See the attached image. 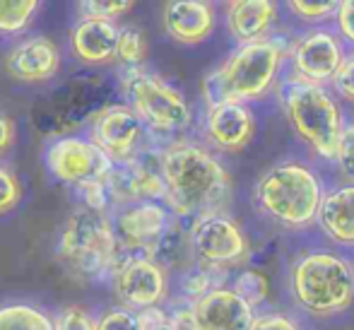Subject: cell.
Listing matches in <instances>:
<instances>
[{
  "instance_id": "obj_35",
  "label": "cell",
  "mask_w": 354,
  "mask_h": 330,
  "mask_svg": "<svg viewBox=\"0 0 354 330\" xmlns=\"http://www.w3.org/2000/svg\"><path fill=\"white\" fill-rule=\"evenodd\" d=\"M335 24L337 37L345 39L350 46H354V0H345V3L337 5Z\"/></svg>"
},
{
  "instance_id": "obj_23",
  "label": "cell",
  "mask_w": 354,
  "mask_h": 330,
  "mask_svg": "<svg viewBox=\"0 0 354 330\" xmlns=\"http://www.w3.org/2000/svg\"><path fill=\"white\" fill-rule=\"evenodd\" d=\"M224 275H227V270L212 268V265H203V263L191 265V268H186L181 275L183 297L191 299V304H196L198 299H203L205 294L222 287Z\"/></svg>"
},
{
  "instance_id": "obj_26",
  "label": "cell",
  "mask_w": 354,
  "mask_h": 330,
  "mask_svg": "<svg viewBox=\"0 0 354 330\" xmlns=\"http://www.w3.org/2000/svg\"><path fill=\"white\" fill-rule=\"evenodd\" d=\"M147 53H149L147 39H145V34L140 29L123 27L121 37H118V48H116L118 61H121L126 68H142Z\"/></svg>"
},
{
  "instance_id": "obj_37",
  "label": "cell",
  "mask_w": 354,
  "mask_h": 330,
  "mask_svg": "<svg viewBox=\"0 0 354 330\" xmlns=\"http://www.w3.org/2000/svg\"><path fill=\"white\" fill-rule=\"evenodd\" d=\"M253 330H304L297 321L282 316V313H266V316H258Z\"/></svg>"
},
{
  "instance_id": "obj_28",
  "label": "cell",
  "mask_w": 354,
  "mask_h": 330,
  "mask_svg": "<svg viewBox=\"0 0 354 330\" xmlns=\"http://www.w3.org/2000/svg\"><path fill=\"white\" fill-rule=\"evenodd\" d=\"M80 10V19H106V22H113L121 15L131 12L133 3H116V0H84V3L77 5Z\"/></svg>"
},
{
  "instance_id": "obj_13",
  "label": "cell",
  "mask_w": 354,
  "mask_h": 330,
  "mask_svg": "<svg viewBox=\"0 0 354 330\" xmlns=\"http://www.w3.org/2000/svg\"><path fill=\"white\" fill-rule=\"evenodd\" d=\"M145 123L128 104H111L94 113L89 138L113 159V164H126L142 152Z\"/></svg>"
},
{
  "instance_id": "obj_27",
  "label": "cell",
  "mask_w": 354,
  "mask_h": 330,
  "mask_svg": "<svg viewBox=\"0 0 354 330\" xmlns=\"http://www.w3.org/2000/svg\"><path fill=\"white\" fill-rule=\"evenodd\" d=\"M53 326L56 330H99V318H94L84 306L68 304L56 311Z\"/></svg>"
},
{
  "instance_id": "obj_3",
  "label": "cell",
  "mask_w": 354,
  "mask_h": 330,
  "mask_svg": "<svg viewBox=\"0 0 354 330\" xmlns=\"http://www.w3.org/2000/svg\"><path fill=\"white\" fill-rule=\"evenodd\" d=\"M253 198L268 219L287 229H306L318 222L326 191L311 167L301 162H284L263 174Z\"/></svg>"
},
{
  "instance_id": "obj_17",
  "label": "cell",
  "mask_w": 354,
  "mask_h": 330,
  "mask_svg": "<svg viewBox=\"0 0 354 330\" xmlns=\"http://www.w3.org/2000/svg\"><path fill=\"white\" fill-rule=\"evenodd\" d=\"M256 116L243 102H227L207 109L205 133L210 143L222 152H241L256 135Z\"/></svg>"
},
{
  "instance_id": "obj_21",
  "label": "cell",
  "mask_w": 354,
  "mask_h": 330,
  "mask_svg": "<svg viewBox=\"0 0 354 330\" xmlns=\"http://www.w3.org/2000/svg\"><path fill=\"white\" fill-rule=\"evenodd\" d=\"M318 224L335 244L354 246V183H342L326 193Z\"/></svg>"
},
{
  "instance_id": "obj_7",
  "label": "cell",
  "mask_w": 354,
  "mask_h": 330,
  "mask_svg": "<svg viewBox=\"0 0 354 330\" xmlns=\"http://www.w3.org/2000/svg\"><path fill=\"white\" fill-rule=\"evenodd\" d=\"M284 56H289V48L282 37L263 39L232 51V56L217 68L229 102L248 104L268 97L277 82Z\"/></svg>"
},
{
  "instance_id": "obj_16",
  "label": "cell",
  "mask_w": 354,
  "mask_h": 330,
  "mask_svg": "<svg viewBox=\"0 0 354 330\" xmlns=\"http://www.w3.org/2000/svg\"><path fill=\"white\" fill-rule=\"evenodd\" d=\"M191 306L201 330H253L258 321L251 304L232 287L214 289Z\"/></svg>"
},
{
  "instance_id": "obj_38",
  "label": "cell",
  "mask_w": 354,
  "mask_h": 330,
  "mask_svg": "<svg viewBox=\"0 0 354 330\" xmlns=\"http://www.w3.org/2000/svg\"><path fill=\"white\" fill-rule=\"evenodd\" d=\"M17 143V126L8 113L0 111V159L10 152Z\"/></svg>"
},
{
  "instance_id": "obj_32",
  "label": "cell",
  "mask_w": 354,
  "mask_h": 330,
  "mask_svg": "<svg viewBox=\"0 0 354 330\" xmlns=\"http://www.w3.org/2000/svg\"><path fill=\"white\" fill-rule=\"evenodd\" d=\"M77 196L82 200V208L97 210V212H106L111 205V196H109L106 181H87L77 186Z\"/></svg>"
},
{
  "instance_id": "obj_6",
  "label": "cell",
  "mask_w": 354,
  "mask_h": 330,
  "mask_svg": "<svg viewBox=\"0 0 354 330\" xmlns=\"http://www.w3.org/2000/svg\"><path fill=\"white\" fill-rule=\"evenodd\" d=\"M121 87L128 107L140 116L145 128L157 135L183 133L193 121L186 97L164 82L159 75L145 68H126L121 75Z\"/></svg>"
},
{
  "instance_id": "obj_15",
  "label": "cell",
  "mask_w": 354,
  "mask_h": 330,
  "mask_svg": "<svg viewBox=\"0 0 354 330\" xmlns=\"http://www.w3.org/2000/svg\"><path fill=\"white\" fill-rule=\"evenodd\" d=\"M3 68L17 82H46L61 68V48L48 37H27L10 48Z\"/></svg>"
},
{
  "instance_id": "obj_10",
  "label": "cell",
  "mask_w": 354,
  "mask_h": 330,
  "mask_svg": "<svg viewBox=\"0 0 354 330\" xmlns=\"http://www.w3.org/2000/svg\"><path fill=\"white\" fill-rule=\"evenodd\" d=\"M171 224V210L157 200H145V203L121 208L113 214V229H116L121 256L152 258L154 248Z\"/></svg>"
},
{
  "instance_id": "obj_25",
  "label": "cell",
  "mask_w": 354,
  "mask_h": 330,
  "mask_svg": "<svg viewBox=\"0 0 354 330\" xmlns=\"http://www.w3.org/2000/svg\"><path fill=\"white\" fill-rule=\"evenodd\" d=\"M232 289L239 294V297L246 299L251 306H258V304L266 302L268 294H270V279H268V275L263 273V270L246 268L236 275Z\"/></svg>"
},
{
  "instance_id": "obj_14",
  "label": "cell",
  "mask_w": 354,
  "mask_h": 330,
  "mask_svg": "<svg viewBox=\"0 0 354 330\" xmlns=\"http://www.w3.org/2000/svg\"><path fill=\"white\" fill-rule=\"evenodd\" d=\"M345 56L347 53L342 48L340 37L326 27L308 29L289 46V58L297 77L313 84L333 82Z\"/></svg>"
},
{
  "instance_id": "obj_8",
  "label": "cell",
  "mask_w": 354,
  "mask_h": 330,
  "mask_svg": "<svg viewBox=\"0 0 354 330\" xmlns=\"http://www.w3.org/2000/svg\"><path fill=\"white\" fill-rule=\"evenodd\" d=\"M191 251L198 263L219 270L236 268L246 263L251 246L243 229L227 214H207L191 224Z\"/></svg>"
},
{
  "instance_id": "obj_30",
  "label": "cell",
  "mask_w": 354,
  "mask_h": 330,
  "mask_svg": "<svg viewBox=\"0 0 354 330\" xmlns=\"http://www.w3.org/2000/svg\"><path fill=\"white\" fill-rule=\"evenodd\" d=\"M22 200V183L10 167L0 164V217L12 212Z\"/></svg>"
},
{
  "instance_id": "obj_19",
  "label": "cell",
  "mask_w": 354,
  "mask_h": 330,
  "mask_svg": "<svg viewBox=\"0 0 354 330\" xmlns=\"http://www.w3.org/2000/svg\"><path fill=\"white\" fill-rule=\"evenodd\" d=\"M277 22V3L272 0H234L227 3V29L239 46L268 39Z\"/></svg>"
},
{
  "instance_id": "obj_11",
  "label": "cell",
  "mask_w": 354,
  "mask_h": 330,
  "mask_svg": "<svg viewBox=\"0 0 354 330\" xmlns=\"http://www.w3.org/2000/svg\"><path fill=\"white\" fill-rule=\"evenodd\" d=\"M106 188L111 205H116L118 210L145 200H164L167 183L162 174V152L142 149L131 162L116 164L106 176Z\"/></svg>"
},
{
  "instance_id": "obj_24",
  "label": "cell",
  "mask_w": 354,
  "mask_h": 330,
  "mask_svg": "<svg viewBox=\"0 0 354 330\" xmlns=\"http://www.w3.org/2000/svg\"><path fill=\"white\" fill-rule=\"evenodd\" d=\"M39 12L37 0H0V34H19L34 22Z\"/></svg>"
},
{
  "instance_id": "obj_20",
  "label": "cell",
  "mask_w": 354,
  "mask_h": 330,
  "mask_svg": "<svg viewBox=\"0 0 354 330\" xmlns=\"http://www.w3.org/2000/svg\"><path fill=\"white\" fill-rule=\"evenodd\" d=\"M121 29L106 19H80L71 29V48L82 63L102 66L116 58Z\"/></svg>"
},
{
  "instance_id": "obj_1",
  "label": "cell",
  "mask_w": 354,
  "mask_h": 330,
  "mask_svg": "<svg viewBox=\"0 0 354 330\" xmlns=\"http://www.w3.org/2000/svg\"><path fill=\"white\" fill-rule=\"evenodd\" d=\"M162 174L167 183L164 203L176 217L224 214L232 198V178L212 152L196 143H174L162 149Z\"/></svg>"
},
{
  "instance_id": "obj_12",
  "label": "cell",
  "mask_w": 354,
  "mask_h": 330,
  "mask_svg": "<svg viewBox=\"0 0 354 330\" xmlns=\"http://www.w3.org/2000/svg\"><path fill=\"white\" fill-rule=\"evenodd\" d=\"M111 284L118 302L131 311L140 313L145 309L159 306L167 299V268L145 256L123 258L113 273Z\"/></svg>"
},
{
  "instance_id": "obj_5",
  "label": "cell",
  "mask_w": 354,
  "mask_h": 330,
  "mask_svg": "<svg viewBox=\"0 0 354 330\" xmlns=\"http://www.w3.org/2000/svg\"><path fill=\"white\" fill-rule=\"evenodd\" d=\"M280 99L294 133L316 154L335 159L345 121L340 104L328 92L326 84H313L292 75L284 80Z\"/></svg>"
},
{
  "instance_id": "obj_31",
  "label": "cell",
  "mask_w": 354,
  "mask_h": 330,
  "mask_svg": "<svg viewBox=\"0 0 354 330\" xmlns=\"http://www.w3.org/2000/svg\"><path fill=\"white\" fill-rule=\"evenodd\" d=\"M335 164L340 174L347 178V183H354V121L345 123L340 135V145L335 152Z\"/></svg>"
},
{
  "instance_id": "obj_33",
  "label": "cell",
  "mask_w": 354,
  "mask_h": 330,
  "mask_svg": "<svg viewBox=\"0 0 354 330\" xmlns=\"http://www.w3.org/2000/svg\"><path fill=\"white\" fill-rule=\"evenodd\" d=\"M99 330H142L140 316L131 309H111L99 318Z\"/></svg>"
},
{
  "instance_id": "obj_2",
  "label": "cell",
  "mask_w": 354,
  "mask_h": 330,
  "mask_svg": "<svg viewBox=\"0 0 354 330\" xmlns=\"http://www.w3.org/2000/svg\"><path fill=\"white\" fill-rule=\"evenodd\" d=\"M56 256L75 279L102 282L113 277L123 258L113 217H109V212L77 208L63 224Z\"/></svg>"
},
{
  "instance_id": "obj_9",
  "label": "cell",
  "mask_w": 354,
  "mask_h": 330,
  "mask_svg": "<svg viewBox=\"0 0 354 330\" xmlns=\"http://www.w3.org/2000/svg\"><path fill=\"white\" fill-rule=\"evenodd\" d=\"M46 167L58 181L77 188L87 181H106L116 164L92 138L68 135L48 145Z\"/></svg>"
},
{
  "instance_id": "obj_4",
  "label": "cell",
  "mask_w": 354,
  "mask_h": 330,
  "mask_svg": "<svg viewBox=\"0 0 354 330\" xmlns=\"http://www.w3.org/2000/svg\"><path fill=\"white\" fill-rule=\"evenodd\" d=\"M289 287L311 316H335L354 302V265L330 251L304 253L292 265Z\"/></svg>"
},
{
  "instance_id": "obj_22",
  "label": "cell",
  "mask_w": 354,
  "mask_h": 330,
  "mask_svg": "<svg viewBox=\"0 0 354 330\" xmlns=\"http://www.w3.org/2000/svg\"><path fill=\"white\" fill-rule=\"evenodd\" d=\"M0 330H56L53 318L29 302L0 304Z\"/></svg>"
},
{
  "instance_id": "obj_39",
  "label": "cell",
  "mask_w": 354,
  "mask_h": 330,
  "mask_svg": "<svg viewBox=\"0 0 354 330\" xmlns=\"http://www.w3.org/2000/svg\"><path fill=\"white\" fill-rule=\"evenodd\" d=\"M169 313H171V328L174 330H201L191 304H188V306L174 309V311H169Z\"/></svg>"
},
{
  "instance_id": "obj_29",
  "label": "cell",
  "mask_w": 354,
  "mask_h": 330,
  "mask_svg": "<svg viewBox=\"0 0 354 330\" xmlns=\"http://www.w3.org/2000/svg\"><path fill=\"white\" fill-rule=\"evenodd\" d=\"M337 5L340 3H306V0H292V3H287V8L292 10L301 22L323 24V22H328V19H335Z\"/></svg>"
},
{
  "instance_id": "obj_34",
  "label": "cell",
  "mask_w": 354,
  "mask_h": 330,
  "mask_svg": "<svg viewBox=\"0 0 354 330\" xmlns=\"http://www.w3.org/2000/svg\"><path fill=\"white\" fill-rule=\"evenodd\" d=\"M330 84H333V92H335L337 97L354 104V51L345 56V61H342V66L335 73V77H333Z\"/></svg>"
},
{
  "instance_id": "obj_18",
  "label": "cell",
  "mask_w": 354,
  "mask_h": 330,
  "mask_svg": "<svg viewBox=\"0 0 354 330\" xmlns=\"http://www.w3.org/2000/svg\"><path fill=\"white\" fill-rule=\"evenodd\" d=\"M164 29L176 44L196 46L214 32V8L203 0H174L164 5Z\"/></svg>"
},
{
  "instance_id": "obj_36",
  "label": "cell",
  "mask_w": 354,
  "mask_h": 330,
  "mask_svg": "<svg viewBox=\"0 0 354 330\" xmlns=\"http://www.w3.org/2000/svg\"><path fill=\"white\" fill-rule=\"evenodd\" d=\"M140 316V328L142 330H174L171 328V313L164 311L162 306L145 309L138 313Z\"/></svg>"
}]
</instances>
